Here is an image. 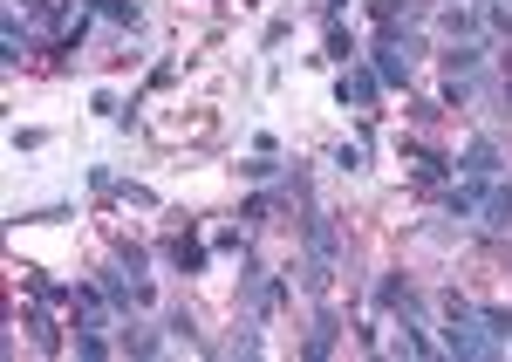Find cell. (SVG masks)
<instances>
[{
	"label": "cell",
	"mask_w": 512,
	"mask_h": 362,
	"mask_svg": "<svg viewBox=\"0 0 512 362\" xmlns=\"http://www.w3.org/2000/svg\"><path fill=\"white\" fill-rule=\"evenodd\" d=\"M403 158H410V178H417V185H444V178L458 171V164H444L437 151H424V144H410Z\"/></svg>",
	"instance_id": "52a82bcc"
},
{
	"label": "cell",
	"mask_w": 512,
	"mask_h": 362,
	"mask_svg": "<svg viewBox=\"0 0 512 362\" xmlns=\"http://www.w3.org/2000/svg\"><path fill=\"white\" fill-rule=\"evenodd\" d=\"M376 308H390V315H417L424 301H417V287L403 281V274H383V281H376Z\"/></svg>",
	"instance_id": "8992f818"
},
{
	"label": "cell",
	"mask_w": 512,
	"mask_h": 362,
	"mask_svg": "<svg viewBox=\"0 0 512 362\" xmlns=\"http://www.w3.org/2000/svg\"><path fill=\"white\" fill-rule=\"evenodd\" d=\"M246 301H253V308H274V301H280V281H274V274H253Z\"/></svg>",
	"instance_id": "4fadbf2b"
},
{
	"label": "cell",
	"mask_w": 512,
	"mask_h": 362,
	"mask_svg": "<svg viewBox=\"0 0 512 362\" xmlns=\"http://www.w3.org/2000/svg\"><path fill=\"white\" fill-rule=\"evenodd\" d=\"M478 199H485V185H465V178H458V192H444V212H451V219H472Z\"/></svg>",
	"instance_id": "9c48e42d"
},
{
	"label": "cell",
	"mask_w": 512,
	"mask_h": 362,
	"mask_svg": "<svg viewBox=\"0 0 512 362\" xmlns=\"http://www.w3.org/2000/svg\"><path fill=\"white\" fill-rule=\"evenodd\" d=\"M478 219H485V233H512V185H485V199H478Z\"/></svg>",
	"instance_id": "5b68a950"
},
{
	"label": "cell",
	"mask_w": 512,
	"mask_h": 362,
	"mask_svg": "<svg viewBox=\"0 0 512 362\" xmlns=\"http://www.w3.org/2000/svg\"><path fill=\"white\" fill-rule=\"evenodd\" d=\"M458 178H465V185H492V178H499V144H492V137H472L465 158H458Z\"/></svg>",
	"instance_id": "277c9868"
},
{
	"label": "cell",
	"mask_w": 512,
	"mask_h": 362,
	"mask_svg": "<svg viewBox=\"0 0 512 362\" xmlns=\"http://www.w3.org/2000/svg\"><path fill=\"white\" fill-rule=\"evenodd\" d=\"M239 178H246V185H274V178H287V171H280L274 158H246V164H239Z\"/></svg>",
	"instance_id": "7c38bea8"
},
{
	"label": "cell",
	"mask_w": 512,
	"mask_h": 362,
	"mask_svg": "<svg viewBox=\"0 0 512 362\" xmlns=\"http://www.w3.org/2000/svg\"><path fill=\"white\" fill-rule=\"evenodd\" d=\"M308 349H315V356L335 349V315H321V322H315V342H308Z\"/></svg>",
	"instance_id": "9a60e30c"
},
{
	"label": "cell",
	"mask_w": 512,
	"mask_h": 362,
	"mask_svg": "<svg viewBox=\"0 0 512 362\" xmlns=\"http://www.w3.org/2000/svg\"><path fill=\"white\" fill-rule=\"evenodd\" d=\"M335 96H342V110H362V103L376 96V69H349V76H335Z\"/></svg>",
	"instance_id": "ba28073f"
},
{
	"label": "cell",
	"mask_w": 512,
	"mask_h": 362,
	"mask_svg": "<svg viewBox=\"0 0 512 362\" xmlns=\"http://www.w3.org/2000/svg\"><path fill=\"white\" fill-rule=\"evenodd\" d=\"M76 356L96 362V356H110V342H103V335H76Z\"/></svg>",
	"instance_id": "2e32d148"
},
{
	"label": "cell",
	"mask_w": 512,
	"mask_h": 362,
	"mask_svg": "<svg viewBox=\"0 0 512 362\" xmlns=\"http://www.w3.org/2000/svg\"><path fill=\"white\" fill-rule=\"evenodd\" d=\"M335 253H342V240H335V219H308V274H301V287L308 294H328V281H335Z\"/></svg>",
	"instance_id": "3957f363"
},
{
	"label": "cell",
	"mask_w": 512,
	"mask_h": 362,
	"mask_svg": "<svg viewBox=\"0 0 512 362\" xmlns=\"http://www.w3.org/2000/svg\"><path fill=\"white\" fill-rule=\"evenodd\" d=\"M410 69H417V35H396V21L376 35V82L383 89H410Z\"/></svg>",
	"instance_id": "7a4b0ae2"
},
{
	"label": "cell",
	"mask_w": 512,
	"mask_h": 362,
	"mask_svg": "<svg viewBox=\"0 0 512 362\" xmlns=\"http://www.w3.org/2000/svg\"><path fill=\"white\" fill-rule=\"evenodd\" d=\"M82 7H96V14L117 21V28H137V7H130V0H82Z\"/></svg>",
	"instance_id": "8fae6325"
},
{
	"label": "cell",
	"mask_w": 512,
	"mask_h": 362,
	"mask_svg": "<svg viewBox=\"0 0 512 362\" xmlns=\"http://www.w3.org/2000/svg\"><path fill=\"white\" fill-rule=\"evenodd\" d=\"M171 267H178V274H198V267H205V246L198 240H171Z\"/></svg>",
	"instance_id": "30bf717a"
},
{
	"label": "cell",
	"mask_w": 512,
	"mask_h": 362,
	"mask_svg": "<svg viewBox=\"0 0 512 362\" xmlns=\"http://www.w3.org/2000/svg\"><path fill=\"white\" fill-rule=\"evenodd\" d=\"M123 349H130V356H158L164 342H158V328H130V335H123Z\"/></svg>",
	"instance_id": "5bb4252c"
},
{
	"label": "cell",
	"mask_w": 512,
	"mask_h": 362,
	"mask_svg": "<svg viewBox=\"0 0 512 362\" xmlns=\"http://www.w3.org/2000/svg\"><path fill=\"white\" fill-rule=\"evenodd\" d=\"M444 356H465V362H492V356H506V342L492 335V328L478 322L465 301H451V328H444Z\"/></svg>",
	"instance_id": "6da1fadb"
}]
</instances>
